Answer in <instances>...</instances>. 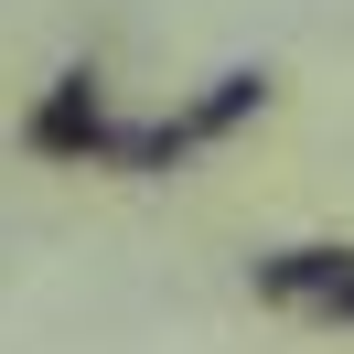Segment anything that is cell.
I'll return each mask as SVG.
<instances>
[{"label": "cell", "instance_id": "cell-1", "mask_svg": "<svg viewBox=\"0 0 354 354\" xmlns=\"http://www.w3.org/2000/svg\"><path fill=\"white\" fill-rule=\"evenodd\" d=\"M108 129H118V118H108V86H97L86 65L54 75V86L32 97V118H22V140H32L44 161H97V151H108Z\"/></svg>", "mask_w": 354, "mask_h": 354}, {"label": "cell", "instance_id": "cell-3", "mask_svg": "<svg viewBox=\"0 0 354 354\" xmlns=\"http://www.w3.org/2000/svg\"><path fill=\"white\" fill-rule=\"evenodd\" d=\"M258 108H268V75H215V86H204L194 108L172 118V129H183V140H194V151H204V140H225V129H236V118H258Z\"/></svg>", "mask_w": 354, "mask_h": 354}, {"label": "cell", "instance_id": "cell-2", "mask_svg": "<svg viewBox=\"0 0 354 354\" xmlns=\"http://www.w3.org/2000/svg\"><path fill=\"white\" fill-rule=\"evenodd\" d=\"M258 301L311 311V322H354V247H279V258H258Z\"/></svg>", "mask_w": 354, "mask_h": 354}]
</instances>
